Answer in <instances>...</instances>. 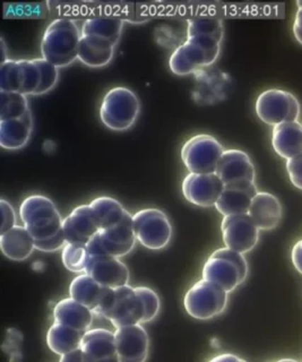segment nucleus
<instances>
[{
    "label": "nucleus",
    "instance_id": "19",
    "mask_svg": "<svg viewBox=\"0 0 302 362\" xmlns=\"http://www.w3.org/2000/svg\"><path fill=\"white\" fill-rule=\"evenodd\" d=\"M62 229L68 243L88 245L100 231V226L90 205H81L64 218Z\"/></svg>",
    "mask_w": 302,
    "mask_h": 362
},
{
    "label": "nucleus",
    "instance_id": "20",
    "mask_svg": "<svg viewBox=\"0 0 302 362\" xmlns=\"http://www.w3.org/2000/svg\"><path fill=\"white\" fill-rule=\"evenodd\" d=\"M257 194V187L255 184L224 186L223 192L215 209L223 216L248 214L252 199Z\"/></svg>",
    "mask_w": 302,
    "mask_h": 362
},
{
    "label": "nucleus",
    "instance_id": "14",
    "mask_svg": "<svg viewBox=\"0 0 302 362\" xmlns=\"http://www.w3.org/2000/svg\"><path fill=\"white\" fill-rule=\"evenodd\" d=\"M69 296L77 303L88 307L94 314L102 317L112 301L115 288L102 286L93 277L83 273L71 281Z\"/></svg>",
    "mask_w": 302,
    "mask_h": 362
},
{
    "label": "nucleus",
    "instance_id": "40",
    "mask_svg": "<svg viewBox=\"0 0 302 362\" xmlns=\"http://www.w3.org/2000/svg\"><path fill=\"white\" fill-rule=\"evenodd\" d=\"M291 259L294 269L302 275V239L298 241L292 248Z\"/></svg>",
    "mask_w": 302,
    "mask_h": 362
},
{
    "label": "nucleus",
    "instance_id": "27",
    "mask_svg": "<svg viewBox=\"0 0 302 362\" xmlns=\"http://www.w3.org/2000/svg\"><path fill=\"white\" fill-rule=\"evenodd\" d=\"M124 22L118 17H96L85 21L82 37L99 40L116 47L122 37Z\"/></svg>",
    "mask_w": 302,
    "mask_h": 362
},
{
    "label": "nucleus",
    "instance_id": "16",
    "mask_svg": "<svg viewBox=\"0 0 302 362\" xmlns=\"http://www.w3.org/2000/svg\"><path fill=\"white\" fill-rule=\"evenodd\" d=\"M115 337L119 362L146 361L150 350V339L141 324L117 328Z\"/></svg>",
    "mask_w": 302,
    "mask_h": 362
},
{
    "label": "nucleus",
    "instance_id": "25",
    "mask_svg": "<svg viewBox=\"0 0 302 362\" xmlns=\"http://www.w3.org/2000/svg\"><path fill=\"white\" fill-rule=\"evenodd\" d=\"M0 249L5 257L14 262L28 259L35 249V240L24 226H16L0 235Z\"/></svg>",
    "mask_w": 302,
    "mask_h": 362
},
{
    "label": "nucleus",
    "instance_id": "12",
    "mask_svg": "<svg viewBox=\"0 0 302 362\" xmlns=\"http://www.w3.org/2000/svg\"><path fill=\"white\" fill-rule=\"evenodd\" d=\"M102 317L110 320L116 328L141 324L144 318V307L135 292V288L127 284L115 288L112 301Z\"/></svg>",
    "mask_w": 302,
    "mask_h": 362
},
{
    "label": "nucleus",
    "instance_id": "22",
    "mask_svg": "<svg viewBox=\"0 0 302 362\" xmlns=\"http://www.w3.org/2000/svg\"><path fill=\"white\" fill-rule=\"evenodd\" d=\"M93 316V311L71 297L60 300L54 308V322H59L81 332L90 331Z\"/></svg>",
    "mask_w": 302,
    "mask_h": 362
},
{
    "label": "nucleus",
    "instance_id": "7",
    "mask_svg": "<svg viewBox=\"0 0 302 362\" xmlns=\"http://www.w3.org/2000/svg\"><path fill=\"white\" fill-rule=\"evenodd\" d=\"M224 148L214 136L199 134L192 136L181 150V158L190 173H215Z\"/></svg>",
    "mask_w": 302,
    "mask_h": 362
},
{
    "label": "nucleus",
    "instance_id": "33",
    "mask_svg": "<svg viewBox=\"0 0 302 362\" xmlns=\"http://www.w3.org/2000/svg\"><path fill=\"white\" fill-rule=\"evenodd\" d=\"M62 250V264L68 271L79 273V274L85 273L88 259H90L86 245L67 243Z\"/></svg>",
    "mask_w": 302,
    "mask_h": 362
},
{
    "label": "nucleus",
    "instance_id": "10",
    "mask_svg": "<svg viewBox=\"0 0 302 362\" xmlns=\"http://www.w3.org/2000/svg\"><path fill=\"white\" fill-rule=\"evenodd\" d=\"M220 45L186 40L170 57L169 67L175 75L186 76L213 65L220 56Z\"/></svg>",
    "mask_w": 302,
    "mask_h": 362
},
{
    "label": "nucleus",
    "instance_id": "18",
    "mask_svg": "<svg viewBox=\"0 0 302 362\" xmlns=\"http://www.w3.org/2000/svg\"><path fill=\"white\" fill-rule=\"evenodd\" d=\"M85 273L102 286L110 288L127 286L129 281L127 266L112 256H90Z\"/></svg>",
    "mask_w": 302,
    "mask_h": 362
},
{
    "label": "nucleus",
    "instance_id": "35",
    "mask_svg": "<svg viewBox=\"0 0 302 362\" xmlns=\"http://www.w3.org/2000/svg\"><path fill=\"white\" fill-rule=\"evenodd\" d=\"M34 62L41 71V84L34 95H42V94L48 93L49 90L56 86L58 78H59V71H58V68L51 65L50 62L43 58H37V59H34Z\"/></svg>",
    "mask_w": 302,
    "mask_h": 362
},
{
    "label": "nucleus",
    "instance_id": "31",
    "mask_svg": "<svg viewBox=\"0 0 302 362\" xmlns=\"http://www.w3.org/2000/svg\"><path fill=\"white\" fill-rule=\"evenodd\" d=\"M88 205L95 215L100 230L109 229L120 223L127 212L117 199L108 196L95 198Z\"/></svg>",
    "mask_w": 302,
    "mask_h": 362
},
{
    "label": "nucleus",
    "instance_id": "3",
    "mask_svg": "<svg viewBox=\"0 0 302 362\" xmlns=\"http://www.w3.org/2000/svg\"><path fill=\"white\" fill-rule=\"evenodd\" d=\"M202 275L204 280L218 284L230 293L246 280L248 264L243 254L224 247L209 256Z\"/></svg>",
    "mask_w": 302,
    "mask_h": 362
},
{
    "label": "nucleus",
    "instance_id": "2",
    "mask_svg": "<svg viewBox=\"0 0 302 362\" xmlns=\"http://www.w3.org/2000/svg\"><path fill=\"white\" fill-rule=\"evenodd\" d=\"M20 216L35 241L49 240L62 231V220L54 202L43 195H32L21 204Z\"/></svg>",
    "mask_w": 302,
    "mask_h": 362
},
{
    "label": "nucleus",
    "instance_id": "15",
    "mask_svg": "<svg viewBox=\"0 0 302 362\" xmlns=\"http://www.w3.org/2000/svg\"><path fill=\"white\" fill-rule=\"evenodd\" d=\"M182 195L190 203L199 207L216 205L224 190V184L216 173H190L182 181Z\"/></svg>",
    "mask_w": 302,
    "mask_h": 362
},
{
    "label": "nucleus",
    "instance_id": "41",
    "mask_svg": "<svg viewBox=\"0 0 302 362\" xmlns=\"http://www.w3.org/2000/svg\"><path fill=\"white\" fill-rule=\"evenodd\" d=\"M298 11L294 23V34L298 42L302 45V1H298Z\"/></svg>",
    "mask_w": 302,
    "mask_h": 362
},
{
    "label": "nucleus",
    "instance_id": "17",
    "mask_svg": "<svg viewBox=\"0 0 302 362\" xmlns=\"http://www.w3.org/2000/svg\"><path fill=\"white\" fill-rule=\"evenodd\" d=\"M224 186L255 184L256 171L252 158L240 150L224 151L215 171Z\"/></svg>",
    "mask_w": 302,
    "mask_h": 362
},
{
    "label": "nucleus",
    "instance_id": "5",
    "mask_svg": "<svg viewBox=\"0 0 302 362\" xmlns=\"http://www.w3.org/2000/svg\"><path fill=\"white\" fill-rule=\"evenodd\" d=\"M184 305L192 318L199 320H212L226 310L228 292L218 284L202 279L187 291Z\"/></svg>",
    "mask_w": 302,
    "mask_h": 362
},
{
    "label": "nucleus",
    "instance_id": "36",
    "mask_svg": "<svg viewBox=\"0 0 302 362\" xmlns=\"http://www.w3.org/2000/svg\"><path fill=\"white\" fill-rule=\"evenodd\" d=\"M0 211H1V228H0V235L9 231L16 226V214L14 209L8 202L5 199L0 201Z\"/></svg>",
    "mask_w": 302,
    "mask_h": 362
},
{
    "label": "nucleus",
    "instance_id": "37",
    "mask_svg": "<svg viewBox=\"0 0 302 362\" xmlns=\"http://www.w3.org/2000/svg\"><path fill=\"white\" fill-rule=\"evenodd\" d=\"M286 170L292 185L302 190V153L286 161Z\"/></svg>",
    "mask_w": 302,
    "mask_h": 362
},
{
    "label": "nucleus",
    "instance_id": "38",
    "mask_svg": "<svg viewBox=\"0 0 302 362\" xmlns=\"http://www.w3.org/2000/svg\"><path fill=\"white\" fill-rule=\"evenodd\" d=\"M66 243L67 241H66L65 233L62 229V231H60L56 237L51 238L49 240L35 241V249L43 252H54L64 248Z\"/></svg>",
    "mask_w": 302,
    "mask_h": 362
},
{
    "label": "nucleus",
    "instance_id": "13",
    "mask_svg": "<svg viewBox=\"0 0 302 362\" xmlns=\"http://www.w3.org/2000/svg\"><path fill=\"white\" fill-rule=\"evenodd\" d=\"M221 230L226 248L243 255L252 250L260 240V229L249 214L224 216Z\"/></svg>",
    "mask_w": 302,
    "mask_h": 362
},
{
    "label": "nucleus",
    "instance_id": "1",
    "mask_svg": "<svg viewBox=\"0 0 302 362\" xmlns=\"http://www.w3.org/2000/svg\"><path fill=\"white\" fill-rule=\"evenodd\" d=\"M82 32L74 21L58 18L45 28L41 41L42 58L57 68L67 67L79 59Z\"/></svg>",
    "mask_w": 302,
    "mask_h": 362
},
{
    "label": "nucleus",
    "instance_id": "34",
    "mask_svg": "<svg viewBox=\"0 0 302 362\" xmlns=\"http://www.w3.org/2000/svg\"><path fill=\"white\" fill-rule=\"evenodd\" d=\"M135 292L144 307V318H143L141 324L152 322L158 316L160 308H161V301H160L158 293L147 286H136Z\"/></svg>",
    "mask_w": 302,
    "mask_h": 362
},
{
    "label": "nucleus",
    "instance_id": "23",
    "mask_svg": "<svg viewBox=\"0 0 302 362\" xmlns=\"http://www.w3.org/2000/svg\"><path fill=\"white\" fill-rule=\"evenodd\" d=\"M81 349L93 362L117 358L116 337L105 328H93L85 332Z\"/></svg>",
    "mask_w": 302,
    "mask_h": 362
},
{
    "label": "nucleus",
    "instance_id": "11",
    "mask_svg": "<svg viewBox=\"0 0 302 362\" xmlns=\"http://www.w3.org/2000/svg\"><path fill=\"white\" fill-rule=\"evenodd\" d=\"M41 84V71L34 59H7L0 65V90L34 95Z\"/></svg>",
    "mask_w": 302,
    "mask_h": 362
},
{
    "label": "nucleus",
    "instance_id": "45",
    "mask_svg": "<svg viewBox=\"0 0 302 362\" xmlns=\"http://www.w3.org/2000/svg\"><path fill=\"white\" fill-rule=\"evenodd\" d=\"M100 362H119V360L117 359V358H112V359L105 360V361H100Z\"/></svg>",
    "mask_w": 302,
    "mask_h": 362
},
{
    "label": "nucleus",
    "instance_id": "44",
    "mask_svg": "<svg viewBox=\"0 0 302 362\" xmlns=\"http://www.w3.org/2000/svg\"><path fill=\"white\" fill-rule=\"evenodd\" d=\"M275 362H299V361H297V360H294V359H290V358H286V359H281V360H279V361H275Z\"/></svg>",
    "mask_w": 302,
    "mask_h": 362
},
{
    "label": "nucleus",
    "instance_id": "21",
    "mask_svg": "<svg viewBox=\"0 0 302 362\" xmlns=\"http://www.w3.org/2000/svg\"><path fill=\"white\" fill-rule=\"evenodd\" d=\"M248 214L258 229L269 231L275 229L282 220V205L277 196L269 192H258L252 199Z\"/></svg>",
    "mask_w": 302,
    "mask_h": 362
},
{
    "label": "nucleus",
    "instance_id": "8",
    "mask_svg": "<svg viewBox=\"0 0 302 362\" xmlns=\"http://www.w3.org/2000/svg\"><path fill=\"white\" fill-rule=\"evenodd\" d=\"M255 109L258 118L273 127L284 122H298L301 111L299 100L280 88H271L260 93Z\"/></svg>",
    "mask_w": 302,
    "mask_h": 362
},
{
    "label": "nucleus",
    "instance_id": "9",
    "mask_svg": "<svg viewBox=\"0 0 302 362\" xmlns=\"http://www.w3.org/2000/svg\"><path fill=\"white\" fill-rule=\"evenodd\" d=\"M136 239L145 248H165L173 238V226L167 214L158 209H145L133 215Z\"/></svg>",
    "mask_w": 302,
    "mask_h": 362
},
{
    "label": "nucleus",
    "instance_id": "29",
    "mask_svg": "<svg viewBox=\"0 0 302 362\" xmlns=\"http://www.w3.org/2000/svg\"><path fill=\"white\" fill-rule=\"evenodd\" d=\"M84 334L85 332L54 322L47 333V344L52 352L64 356L81 348Z\"/></svg>",
    "mask_w": 302,
    "mask_h": 362
},
{
    "label": "nucleus",
    "instance_id": "28",
    "mask_svg": "<svg viewBox=\"0 0 302 362\" xmlns=\"http://www.w3.org/2000/svg\"><path fill=\"white\" fill-rule=\"evenodd\" d=\"M223 23L214 17L192 18L188 22L187 39L211 45H220L223 41Z\"/></svg>",
    "mask_w": 302,
    "mask_h": 362
},
{
    "label": "nucleus",
    "instance_id": "24",
    "mask_svg": "<svg viewBox=\"0 0 302 362\" xmlns=\"http://www.w3.org/2000/svg\"><path fill=\"white\" fill-rule=\"evenodd\" d=\"M272 146L281 158H290L302 153V124L299 122H284L273 128Z\"/></svg>",
    "mask_w": 302,
    "mask_h": 362
},
{
    "label": "nucleus",
    "instance_id": "43",
    "mask_svg": "<svg viewBox=\"0 0 302 362\" xmlns=\"http://www.w3.org/2000/svg\"><path fill=\"white\" fill-rule=\"evenodd\" d=\"M1 49H3V62H6V45H5V42H4V40L1 39Z\"/></svg>",
    "mask_w": 302,
    "mask_h": 362
},
{
    "label": "nucleus",
    "instance_id": "42",
    "mask_svg": "<svg viewBox=\"0 0 302 362\" xmlns=\"http://www.w3.org/2000/svg\"><path fill=\"white\" fill-rule=\"evenodd\" d=\"M209 362H247L246 360L243 359L240 356H236L232 354H222L218 356H213L212 359L209 360Z\"/></svg>",
    "mask_w": 302,
    "mask_h": 362
},
{
    "label": "nucleus",
    "instance_id": "30",
    "mask_svg": "<svg viewBox=\"0 0 302 362\" xmlns=\"http://www.w3.org/2000/svg\"><path fill=\"white\" fill-rule=\"evenodd\" d=\"M115 48L110 43L82 37L79 42V62L88 67H105L112 60Z\"/></svg>",
    "mask_w": 302,
    "mask_h": 362
},
{
    "label": "nucleus",
    "instance_id": "6",
    "mask_svg": "<svg viewBox=\"0 0 302 362\" xmlns=\"http://www.w3.org/2000/svg\"><path fill=\"white\" fill-rule=\"evenodd\" d=\"M136 235L134 232L133 215L126 212L120 223L100 230L86 245L90 256H112L124 257L135 247Z\"/></svg>",
    "mask_w": 302,
    "mask_h": 362
},
{
    "label": "nucleus",
    "instance_id": "32",
    "mask_svg": "<svg viewBox=\"0 0 302 362\" xmlns=\"http://www.w3.org/2000/svg\"><path fill=\"white\" fill-rule=\"evenodd\" d=\"M28 111L26 95L0 90V122L22 118Z\"/></svg>",
    "mask_w": 302,
    "mask_h": 362
},
{
    "label": "nucleus",
    "instance_id": "39",
    "mask_svg": "<svg viewBox=\"0 0 302 362\" xmlns=\"http://www.w3.org/2000/svg\"><path fill=\"white\" fill-rule=\"evenodd\" d=\"M59 362H93L88 354H85L82 349L71 351L69 354H64L60 358Z\"/></svg>",
    "mask_w": 302,
    "mask_h": 362
},
{
    "label": "nucleus",
    "instance_id": "26",
    "mask_svg": "<svg viewBox=\"0 0 302 362\" xmlns=\"http://www.w3.org/2000/svg\"><path fill=\"white\" fill-rule=\"evenodd\" d=\"M32 129L33 118L31 111L22 118L0 122V145L5 150H20L30 141Z\"/></svg>",
    "mask_w": 302,
    "mask_h": 362
},
{
    "label": "nucleus",
    "instance_id": "4",
    "mask_svg": "<svg viewBox=\"0 0 302 362\" xmlns=\"http://www.w3.org/2000/svg\"><path fill=\"white\" fill-rule=\"evenodd\" d=\"M141 103L133 90L118 86L108 90L100 107L102 124L115 132L133 127L139 118Z\"/></svg>",
    "mask_w": 302,
    "mask_h": 362
}]
</instances>
